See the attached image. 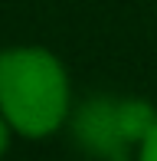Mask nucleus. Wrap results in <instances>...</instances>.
<instances>
[{
    "mask_svg": "<svg viewBox=\"0 0 157 161\" xmlns=\"http://www.w3.org/2000/svg\"><path fill=\"white\" fill-rule=\"evenodd\" d=\"M0 112L23 138L56 135L72 115L69 72L46 46L0 49Z\"/></svg>",
    "mask_w": 157,
    "mask_h": 161,
    "instance_id": "1",
    "label": "nucleus"
},
{
    "mask_svg": "<svg viewBox=\"0 0 157 161\" xmlns=\"http://www.w3.org/2000/svg\"><path fill=\"white\" fill-rule=\"evenodd\" d=\"M154 125V105L141 99H95L75 115V131L82 145L108 161H121L128 148L138 151Z\"/></svg>",
    "mask_w": 157,
    "mask_h": 161,
    "instance_id": "2",
    "label": "nucleus"
},
{
    "mask_svg": "<svg viewBox=\"0 0 157 161\" xmlns=\"http://www.w3.org/2000/svg\"><path fill=\"white\" fill-rule=\"evenodd\" d=\"M134 161H157V125L147 131V138L141 142L138 155H134Z\"/></svg>",
    "mask_w": 157,
    "mask_h": 161,
    "instance_id": "3",
    "label": "nucleus"
},
{
    "mask_svg": "<svg viewBox=\"0 0 157 161\" xmlns=\"http://www.w3.org/2000/svg\"><path fill=\"white\" fill-rule=\"evenodd\" d=\"M13 135H17V131H13V125L7 122V115L0 112V161H3V155L10 151V138H13Z\"/></svg>",
    "mask_w": 157,
    "mask_h": 161,
    "instance_id": "4",
    "label": "nucleus"
}]
</instances>
